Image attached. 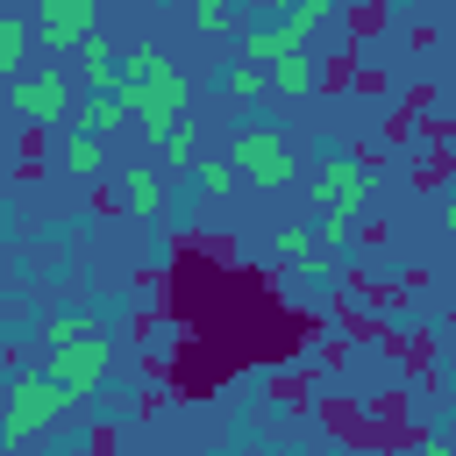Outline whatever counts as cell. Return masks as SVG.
<instances>
[{"label":"cell","instance_id":"obj_2","mask_svg":"<svg viewBox=\"0 0 456 456\" xmlns=\"http://www.w3.org/2000/svg\"><path fill=\"white\" fill-rule=\"evenodd\" d=\"M71 413V392L50 378V370H21L7 378V399H0V435L7 442H36L43 428H57Z\"/></svg>","mask_w":456,"mask_h":456},{"label":"cell","instance_id":"obj_3","mask_svg":"<svg viewBox=\"0 0 456 456\" xmlns=\"http://www.w3.org/2000/svg\"><path fill=\"white\" fill-rule=\"evenodd\" d=\"M228 164H235V178H249V185H264V192H278V185L299 171V157H292V142H285L278 121H242L235 142H228Z\"/></svg>","mask_w":456,"mask_h":456},{"label":"cell","instance_id":"obj_13","mask_svg":"<svg viewBox=\"0 0 456 456\" xmlns=\"http://www.w3.org/2000/svg\"><path fill=\"white\" fill-rule=\"evenodd\" d=\"M214 86H221V93H228V100H242V107H249V100H264V93H271V86H264V64H249V57H228V64H221V71H214Z\"/></svg>","mask_w":456,"mask_h":456},{"label":"cell","instance_id":"obj_7","mask_svg":"<svg viewBox=\"0 0 456 456\" xmlns=\"http://www.w3.org/2000/svg\"><path fill=\"white\" fill-rule=\"evenodd\" d=\"M86 36H100V0H36V14H28V43H43V50H78Z\"/></svg>","mask_w":456,"mask_h":456},{"label":"cell","instance_id":"obj_1","mask_svg":"<svg viewBox=\"0 0 456 456\" xmlns=\"http://www.w3.org/2000/svg\"><path fill=\"white\" fill-rule=\"evenodd\" d=\"M114 100H121V114H135V128L157 142L185 107H192V86H185V71L164 57V50H121V78H114Z\"/></svg>","mask_w":456,"mask_h":456},{"label":"cell","instance_id":"obj_11","mask_svg":"<svg viewBox=\"0 0 456 456\" xmlns=\"http://www.w3.org/2000/svg\"><path fill=\"white\" fill-rule=\"evenodd\" d=\"M64 171H71V178H100V171H107V135L71 128V135H64Z\"/></svg>","mask_w":456,"mask_h":456},{"label":"cell","instance_id":"obj_21","mask_svg":"<svg viewBox=\"0 0 456 456\" xmlns=\"http://www.w3.org/2000/svg\"><path fill=\"white\" fill-rule=\"evenodd\" d=\"M100 7H107V0H100ZM114 7H142V0H114Z\"/></svg>","mask_w":456,"mask_h":456},{"label":"cell","instance_id":"obj_16","mask_svg":"<svg viewBox=\"0 0 456 456\" xmlns=\"http://www.w3.org/2000/svg\"><path fill=\"white\" fill-rule=\"evenodd\" d=\"M28 57V21L21 14H0V78H14Z\"/></svg>","mask_w":456,"mask_h":456},{"label":"cell","instance_id":"obj_9","mask_svg":"<svg viewBox=\"0 0 456 456\" xmlns=\"http://www.w3.org/2000/svg\"><path fill=\"white\" fill-rule=\"evenodd\" d=\"M121 207H128L135 221H157V214H164V171H157V164H128V171H121Z\"/></svg>","mask_w":456,"mask_h":456},{"label":"cell","instance_id":"obj_10","mask_svg":"<svg viewBox=\"0 0 456 456\" xmlns=\"http://www.w3.org/2000/svg\"><path fill=\"white\" fill-rule=\"evenodd\" d=\"M328 14H335V0H292V7H278L271 21H278V43H285V50H306Z\"/></svg>","mask_w":456,"mask_h":456},{"label":"cell","instance_id":"obj_20","mask_svg":"<svg viewBox=\"0 0 456 456\" xmlns=\"http://www.w3.org/2000/svg\"><path fill=\"white\" fill-rule=\"evenodd\" d=\"M192 28L200 36H221L228 28V0H192Z\"/></svg>","mask_w":456,"mask_h":456},{"label":"cell","instance_id":"obj_8","mask_svg":"<svg viewBox=\"0 0 456 456\" xmlns=\"http://www.w3.org/2000/svg\"><path fill=\"white\" fill-rule=\"evenodd\" d=\"M321 78H328V64H321L314 50H278V57L264 64V86H271L278 100H306V93H321Z\"/></svg>","mask_w":456,"mask_h":456},{"label":"cell","instance_id":"obj_18","mask_svg":"<svg viewBox=\"0 0 456 456\" xmlns=\"http://www.w3.org/2000/svg\"><path fill=\"white\" fill-rule=\"evenodd\" d=\"M314 242H321L314 228H285V235H278V264H306V256H314Z\"/></svg>","mask_w":456,"mask_h":456},{"label":"cell","instance_id":"obj_15","mask_svg":"<svg viewBox=\"0 0 456 456\" xmlns=\"http://www.w3.org/2000/svg\"><path fill=\"white\" fill-rule=\"evenodd\" d=\"M157 157H164V171H185V164L200 157V128H192V114H178V121L157 135Z\"/></svg>","mask_w":456,"mask_h":456},{"label":"cell","instance_id":"obj_5","mask_svg":"<svg viewBox=\"0 0 456 456\" xmlns=\"http://www.w3.org/2000/svg\"><path fill=\"white\" fill-rule=\"evenodd\" d=\"M107 363H114V342H107L100 328H86V335H71V342L50 349V378L71 392V406H86V399L107 385Z\"/></svg>","mask_w":456,"mask_h":456},{"label":"cell","instance_id":"obj_14","mask_svg":"<svg viewBox=\"0 0 456 456\" xmlns=\"http://www.w3.org/2000/svg\"><path fill=\"white\" fill-rule=\"evenodd\" d=\"M128 114H121V100L114 93H86V100H71V128H93V135H114Z\"/></svg>","mask_w":456,"mask_h":456},{"label":"cell","instance_id":"obj_6","mask_svg":"<svg viewBox=\"0 0 456 456\" xmlns=\"http://www.w3.org/2000/svg\"><path fill=\"white\" fill-rule=\"evenodd\" d=\"M71 100H78V86L50 64V71H14V86H7V107L21 114V121H36V128H57V121H71Z\"/></svg>","mask_w":456,"mask_h":456},{"label":"cell","instance_id":"obj_19","mask_svg":"<svg viewBox=\"0 0 456 456\" xmlns=\"http://www.w3.org/2000/svg\"><path fill=\"white\" fill-rule=\"evenodd\" d=\"M86 328H93V321H86V314H50V321H43V328H36V335H43V342H50V349H57V342H71V335H86Z\"/></svg>","mask_w":456,"mask_h":456},{"label":"cell","instance_id":"obj_17","mask_svg":"<svg viewBox=\"0 0 456 456\" xmlns=\"http://www.w3.org/2000/svg\"><path fill=\"white\" fill-rule=\"evenodd\" d=\"M185 171H200V178H192V185H200V192H207V200H214V192H228V185H235V164H228V157H192V164H185Z\"/></svg>","mask_w":456,"mask_h":456},{"label":"cell","instance_id":"obj_22","mask_svg":"<svg viewBox=\"0 0 456 456\" xmlns=\"http://www.w3.org/2000/svg\"><path fill=\"white\" fill-rule=\"evenodd\" d=\"M278 7H292V0H271V14H278Z\"/></svg>","mask_w":456,"mask_h":456},{"label":"cell","instance_id":"obj_12","mask_svg":"<svg viewBox=\"0 0 456 456\" xmlns=\"http://www.w3.org/2000/svg\"><path fill=\"white\" fill-rule=\"evenodd\" d=\"M78 50H86V64H78V78H86V93H114V78H121V57H114V43H100V36H86Z\"/></svg>","mask_w":456,"mask_h":456},{"label":"cell","instance_id":"obj_4","mask_svg":"<svg viewBox=\"0 0 456 456\" xmlns=\"http://www.w3.org/2000/svg\"><path fill=\"white\" fill-rule=\"evenodd\" d=\"M363 207H370V171L349 150H328L321 171H314V214L321 221H356Z\"/></svg>","mask_w":456,"mask_h":456}]
</instances>
